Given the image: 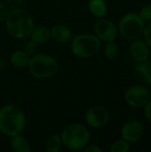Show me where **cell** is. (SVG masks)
<instances>
[{
	"label": "cell",
	"mask_w": 151,
	"mask_h": 152,
	"mask_svg": "<svg viewBox=\"0 0 151 152\" xmlns=\"http://www.w3.org/2000/svg\"><path fill=\"white\" fill-rule=\"evenodd\" d=\"M125 99L133 108H143L150 101V91L143 86L135 85L126 90Z\"/></svg>",
	"instance_id": "7"
},
{
	"label": "cell",
	"mask_w": 151,
	"mask_h": 152,
	"mask_svg": "<svg viewBox=\"0 0 151 152\" xmlns=\"http://www.w3.org/2000/svg\"><path fill=\"white\" fill-rule=\"evenodd\" d=\"M9 11L10 10H8V7L6 5L0 3V22L5 20V19L9 13Z\"/></svg>",
	"instance_id": "24"
},
{
	"label": "cell",
	"mask_w": 151,
	"mask_h": 152,
	"mask_svg": "<svg viewBox=\"0 0 151 152\" xmlns=\"http://www.w3.org/2000/svg\"><path fill=\"white\" fill-rule=\"evenodd\" d=\"M94 33L95 36L104 42L115 41L118 35L117 27L111 21L106 19H101L96 21L94 24Z\"/></svg>",
	"instance_id": "9"
},
{
	"label": "cell",
	"mask_w": 151,
	"mask_h": 152,
	"mask_svg": "<svg viewBox=\"0 0 151 152\" xmlns=\"http://www.w3.org/2000/svg\"><path fill=\"white\" fill-rule=\"evenodd\" d=\"M144 22H149L151 20V4L144 5L138 13Z\"/></svg>",
	"instance_id": "22"
},
{
	"label": "cell",
	"mask_w": 151,
	"mask_h": 152,
	"mask_svg": "<svg viewBox=\"0 0 151 152\" xmlns=\"http://www.w3.org/2000/svg\"><path fill=\"white\" fill-rule=\"evenodd\" d=\"M4 21L8 34L17 39L28 37L35 28L32 17L20 8L10 10Z\"/></svg>",
	"instance_id": "2"
},
{
	"label": "cell",
	"mask_w": 151,
	"mask_h": 152,
	"mask_svg": "<svg viewBox=\"0 0 151 152\" xmlns=\"http://www.w3.org/2000/svg\"><path fill=\"white\" fill-rule=\"evenodd\" d=\"M52 38L59 43H68L71 41L73 36L70 28L64 24H56L51 29Z\"/></svg>",
	"instance_id": "12"
},
{
	"label": "cell",
	"mask_w": 151,
	"mask_h": 152,
	"mask_svg": "<svg viewBox=\"0 0 151 152\" xmlns=\"http://www.w3.org/2000/svg\"><path fill=\"white\" fill-rule=\"evenodd\" d=\"M119 49L115 41L107 42L104 47V54L106 58L109 61H115L118 56Z\"/></svg>",
	"instance_id": "19"
},
{
	"label": "cell",
	"mask_w": 151,
	"mask_h": 152,
	"mask_svg": "<svg viewBox=\"0 0 151 152\" xmlns=\"http://www.w3.org/2000/svg\"><path fill=\"white\" fill-rule=\"evenodd\" d=\"M134 69L140 74L145 83L151 86V61L148 60L144 62H136Z\"/></svg>",
	"instance_id": "17"
},
{
	"label": "cell",
	"mask_w": 151,
	"mask_h": 152,
	"mask_svg": "<svg viewBox=\"0 0 151 152\" xmlns=\"http://www.w3.org/2000/svg\"><path fill=\"white\" fill-rule=\"evenodd\" d=\"M29 73L37 79H46L56 74L58 62L46 53H36L30 57L28 65Z\"/></svg>",
	"instance_id": "4"
},
{
	"label": "cell",
	"mask_w": 151,
	"mask_h": 152,
	"mask_svg": "<svg viewBox=\"0 0 151 152\" xmlns=\"http://www.w3.org/2000/svg\"><path fill=\"white\" fill-rule=\"evenodd\" d=\"M29 60H30V56L28 53H26L23 50L14 51L10 57V61L12 65L18 69L28 67Z\"/></svg>",
	"instance_id": "15"
},
{
	"label": "cell",
	"mask_w": 151,
	"mask_h": 152,
	"mask_svg": "<svg viewBox=\"0 0 151 152\" xmlns=\"http://www.w3.org/2000/svg\"><path fill=\"white\" fill-rule=\"evenodd\" d=\"M6 67V61L4 58L0 57V70H3Z\"/></svg>",
	"instance_id": "28"
},
{
	"label": "cell",
	"mask_w": 151,
	"mask_h": 152,
	"mask_svg": "<svg viewBox=\"0 0 151 152\" xmlns=\"http://www.w3.org/2000/svg\"><path fill=\"white\" fill-rule=\"evenodd\" d=\"M11 138L10 144L11 148L15 152H29L30 151V145L28 140L21 135L20 134L13 135Z\"/></svg>",
	"instance_id": "14"
},
{
	"label": "cell",
	"mask_w": 151,
	"mask_h": 152,
	"mask_svg": "<svg viewBox=\"0 0 151 152\" xmlns=\"http://www.w3.org/2000/svg\"><path fill=\"white\" fill-rule=\"evenodd\" d=\"M62 145L69 151L84 150L89 143L91 134L85 126L78 123L69 125L61 135Z\"/></svg>",
	"instance_id": "3"
},
{
	"label": "cell",
	"mask_w": 151,
	"mask_h": 152,
	"mask_svg": "<svg viewBox=\"0 0 151 152\" xmlns=\"http://www.w3.org/2000/svg\"><path fill=\"white\" fill-rule=\"evenodd\" d=\"M130 149H131L130 142H128L124 139H121L114 142L111 144L109 151L111 152H128Z\"/></svg>",
	"instance_id": "20"
},
{
	"label": "cell",
	"mask_w": 151,
	"mask_h": 152,
	"mask_svg": "<svg viewBox=\"0 0 151 152\" xmlns=\"http://www.w3.org/2000/svg\"><path fill=\"white\" fill-rule=\"evenodd\" d=\"M143 108H144V116L147 118V120L151 124V100L147 102V104Z\"/></svg>",
	"instance_id": "25"
},
{
	"label": "cell",
	"mask_w": 151,
	"mask_h": 152,
	"mask_svg": "<svg viewBox=\"0 0 151 152\" xmlns=\"http://www.w3.org/2000/svg\"><path fill=\"white\" fill-rule=\"evenodd\" d=\"M23 0H7V4H8V8L12 9H15V8H19L20 5L22 4Z\"/></svg>",
	"instance_id": "26"
},
{
	"label": "cell",
	"mask_w": 151,
	"mask_h": 152,
	"mask_svg": "<svg viewBox=\"0 0 151 152\" xmlns=\"http://www.w3.org/2000/svg\"><path fill=\"white\" fill-rule=\"evenodd\" d=\"M130 54L136 62H144L150 60V46L144 40L135 39L130 46Z\"/></svg>",
	"instance_id": "11"
},
{
	"label": "cell",
	"mask_w": 151,
	"mask_h": 152,
	"mask_svg": "<svg viewBox=\"0 0 151 152\" xmlns=\"http://www.w3.org/2000/svg\"><path fill=\"white\" fill-rule=\"evenodd\" d=\"M101 48V40L91 34L77 35L71 39V51L78 58L87 59L95 55Z\"/></svg>",
	"instance_id": "5"
},
{
	"label": "cell",
	"mask_w": 151,
	"mask_h": 152,
	"mask_svg": "<svg viewBox=\"0 0 151 152\" xmlns=\"http://www.w3.org/2000/svg\"><path fill=\"white\" fill-rule=\"evenodd\" d=\"M88 9L93 16L99 19L103 18L107 14L108 11L107 4L104 0H89Z\"/></svg>",
	"instance_id": "16"
},
{
	"label": "cell",
	"mask_w": 151,
	"mask_h": 152,
	"mask_svg": "<svg viewBox=\"0 0 151 152\" xmlns=\"http://www.w3.org/2000/svg\"><path fill=\"white\" fill-rule=\"evenodd\" d=\"M37 50H38V45L32 40L27 42L24 45V48H23V51L26 53H28L30 57L35 55L37 53Z\"/></svg>",
	"instance_id": "21"
},
{
	"label": "cell",
	"mask_w": 151,
	"mask_h": 152,
	"mask_svg": "<svg viewBox=\"0 0 151 152\" xmlns=\"http://www.w3.org/2000/svg\"><path fill=\"white\" fill-rule=\"evenodd\" d=\"M85 120L91 127L101 128L108 124L109 112L104 106L95 105L87 110L85 115Z\"/></svg>",
	"instance_id": "8"
},
{
	"label": "cell",
	"mask_w": 151,
	"mask_h": 152,
	"mask_svg": "<svg viewBox=\"0 0 151 152\" xmlns=\"http://www.w3.org/2000/svg\"><path fill=\"white\" fill-rule=\"evenodd\" d=\"M142 37H143V40L146 42V44L150 47H151V20L147 23V25L144 26Z\"/></svg>",
	"instance_id": "23"
},
{
	"label": "cell",
	"mask_w": 151,
	"mask_h": 152,
	"mask_svg": "<svg viewBox=\"0 0 151 152\" xmlns=\"http://www.w3.org/2000/svg\"><path fill=\"white\" fill-rule=\"evenodd\" d=\"M144 127L142 124L136 120L132 119L124 124L121 129L122 138L128 142H136L140 141L143 135Z\"/></svg>",
	"instance_id": "10"
},
{
	"label": "cell",
	"mask_w": 151,
	"mask_h": 152,
	"mask_svg": "<svg viewBox=\"0 0 151 152\" xmlns=\"http://www.w3.org/2000/svg\"><path fill=\"white\" fill-rule=\"evenodd\" d=\"M144 26V21L138 13L128 12L121 18L118 31L124 38L133 41L142 36Z\"/></svg>",
	"instance_id": "6"
},
{
	"label": "cell",
	"mask_w": 151,
	"mask_h": 152,
	"mask_svg": "<svg viewBox=\"0 0 151 152\" xmlns=\"http://www.w3.org/2000/svg\"><path fill=\"white\" fill-rule=\"evenodd\" d=\"M62 146L61 138L59 135H52L50 136L45 143V150L47 152H58L60 151Z\"/></svg>",
	"instance_id": "18"
},
{
	"label": "cell",
	"mask_w": 151,
	"mask_h": 152,
	"mask_svg": "<svg viewBox=\"0 0 151 152\" xmlns=\"http://www.w3.org/2000/svg\"><path fill=\"white\" fill-rule=\"evenodd\" d=\"M26 123V116L18 106L7 104L0 109V132L4 135L12 137L21 134Z\"/></svg>",
	"instance_id": "1"
},
{
	"label": "cell",
	"mask_w": 151,
	"mask_h": 152,
	"mask_svg": "<svg viewBox=\"0 0 151 152\" xmlns=\"http://www.w3.org/2000/svg\"><path fill=\"white\" fill-rule=\"evenodd\" d=\"M29 37H31V40L37 45L44 44L52 38L51 29L45 26H39L33 29Z\"/></svg>",
	"instance_id": "13"
},
{
	"label": "cell",
	"mask_w": 151,
	"mask_h": 152,
	"mask_svg": "<svg viewBox=\"0 0 151 152\" xmlns=\"http://www.w3.org/2000/svg\"><path fill=\"white\" fill-rule=\"evenodd\" d=\"M84 151L85 152H101L102 150L98 147L97 145H89V146H86L85 149H84Z\"/></svg>",
	"instance_id": "27"
}]
</instances>
